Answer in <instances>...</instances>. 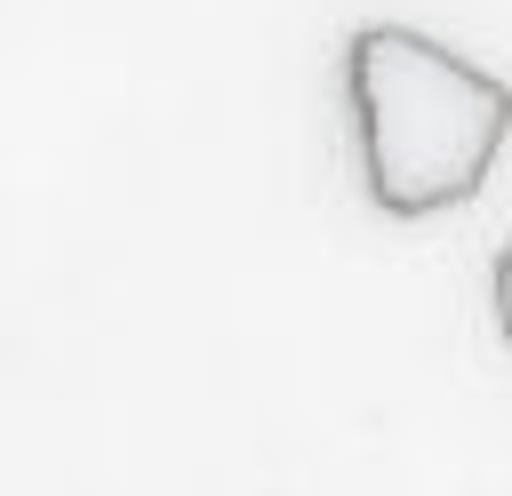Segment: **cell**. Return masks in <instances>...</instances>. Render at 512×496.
I'll list each match as a JSON object with an SVG mask.
<instances>
[{"label": "cell", "mask_w": 512, "mask_h": 496, "mask_svg": "<svg viewBox=\"0 0 512 496\" xmlns=\"http://www.w3.org/2000/svg\"><path fill=\"white\" fill-rule=\"evenodd\" d=\"M344 96L360 176L384 216H440L472 200L512 136V88L416 24H360L344 40Z\"/></svg>", "instance_id": "6da1fadb"}, {"label": "cell", "mask_w": 512, "mask_h": 496, "mask_svg": "<svg viewBox=\"0 0 512 496\" xmlns=\"http://www.w3.org/2000/svg\"><path fill=\"white\" fill-rule=\"evenodd\" d=\"M488 304H496V328L512 336V248L496 256V272H488Z\"/></svg>", "instance_id": "7a4b0ae2"}]
</instances>
